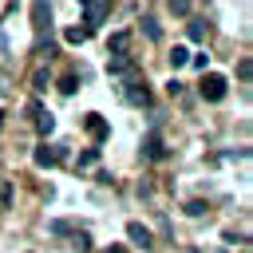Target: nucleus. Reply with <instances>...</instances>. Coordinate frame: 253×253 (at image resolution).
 Wrapping results in <instances>:
<instances>
[{
	"label": "nucleus",
	"mask_w": 253,
	"mask_h": 253,
	"mask_svg": "<svg viewBox=\"0 0 253 253\" xmlns=\"http://www.w3.org/2000/svg\"><path fill=\"white\" fill-rule=\"evenodd\" d=\"M107 51H111V59H123V55L130 51V32H115V36L107 40Z\"/></svg>",
	"instance_id": "obj_7"
},
{
	"label": "nucleus",
	"mask_w": 253,
	"mask_h": 253,
	"mask_svg": "<svg viewBox=\"0 0 253 253\" xmlns=\"http://www.w3.org/2000/svg\"><path fill=\"white\" fill-rule=\"evenodd\" d=\"M107 16H111V4H107V0H87V4H83V24H87V32H95Z\"/></svg>",
	"instance_id": "obj_3"
},
{
	"label": "nucleus",
	"mask_w": 253,
	"mask_h": 253,
	"mask_svg": "<svg viewBox=\"0 0 253 253\" xmlns=\"http://www.w3.org/2000/svg\"><path fill=\"white\" fill-rule=\"evenodd\" d=\"M123 99H126V103H134V107H146V103H150L146 79H142V75H130V79H123Z\"/></svg>",
	"instance_id": "obj_2"
},
{
	"label": "nucleus",
	"mask_w": 253,
	"mask_h": 253,
	"mask_svg": "<svg viewBox=\"0 0 253 253\" xmlns=\"http://www.w3.org/2000/svg\"><path fill=\"white\" fill-rule=\"evenodd\" d=\"M0 123H4V115H0Z\"/></svg>",
	"instance_id": "obj_29"
},
{
	"label": "nucleus",
	"mask_w": 253,
	"mask_h": 253,
	"mask_svg": "<svg viewBox=\"0 0 253 253\" xmlns=\"http://www.w3.org/2000/svg\"><path fill=\"white\" fill-rule=\"evenodd\" d=\"M186 213H190V217H202V213H206V202L190 198V202H186Z\"/></svg>",
	"instance_id": "obj_20"
},
{
	"label": "nucleus",
	"mask_w": 253,
	"mask_h": 253,
	"mask_svg": "<svg viewBox=\"0 0 253 253\" xmlns=\"http://www.w3.org/2000/svg\"><path fill=\"white\" fill-rule=\"evenodd\" d=\"M8 202H12V186H8V182H0V210H4Z\"/></svg>",
	"instance_id": "obj_25"
},
{
	"label": "nucleus",
	"mask_w": 253,
	"mask_h": 253,
	"mask_svg": "<svg viewBox=\"0 0 253 253\" xmlns=\"http://www.w3.org/2000/svg\"><path fill=\"white\" fill-rule=\"evenodd\" d=\"M32 91H36V95L47 91V71H43V67H36V75H32Z\"/></svg>",
	"instance_id": "obj_17"
},
{
	"label": "nucleus",
	"mask_w": 253,
	"mask_h": 253,
	"mask_svg": "<svg viewBox=\"0 0 253 253\" xmlns=\"http://www.w3.org/2000/svg\"><path fill=\"white\" fill-rule=\"evenodd\" d=\"M237 75H241V79H249V75H253V59H249V55L237 63Z\"/></svg>",
	"instance_id": "obj_23"
},
{
	"label": "nucleus",
	"mask_w": 253,
	"mask_h": 253,
	"mask_svg": "<svg viewBox=\"0 0 253 253\" xmlns=\"http://www.w3.org/2000/svg\"><path fill=\"white\" fill-rule=\"evenodd\" d=\"M87 36H91L87 28H67V32H63V40H67V43H83Z\"/></svg>",
	"instance_id": "obj_16"
},
{
	"label": "nucleus",
	"mask_w": 253,
	"mask_h": 253,
	"mask_svg": "<svg viewBox=\"0 0 253 253\" xmlns=\"http://www.w3.org/2000/svg\"><path fill=\"white\" fill-rule=\"evenodd\" d=\"M32 16L40 20V28H43V24H51V8H47V4H32Z\"/></svg>",
	"instance_id": "obj_15"
},
{
	"label": "nucleus",
	"mask_w": 253,
	"mask_h": 253,
	"mask_svg": "<svg viewBox=\"0 0 253 253\" xmlns=\"http://www.w3.org/2000/svg\"><path fill=\"white\" fill-rule=\"evenodd\" d=\"M55 51V40H40V55H51Z\"/></svg>",
	"instance_id": "obj_26"
},
{
	"label": "nucleus",
	"mask_w": 253,
	"mask_h": 253,
	"mask_svg": "<svg viewBox=\"0 0 253 253\" xmlns=\"http://www.w3.org/2000/svg\"><path fill=\"white\" fill-rule=\"evenodd\" d=\"M36 130H40V134H43V138H47V134H51V130H55V115H51V111H43V115H40V119H36Z\"/></svg>",
	"instance_id": "obj_11"
},
{
	"label": "nucleus",
	"mask_w": 253,
	"mask_h": 253,
	"mask_svg": "<svg viewBox=\"0 0 253 253\" xmlns=\"http://www.w3.org/2000/svg\"><path fill=\"white\" fill-rule=\"evenodd\" d=\"M95 162H99V146H91V150H83L75 166H79V170H87V166H95Z\"/></svg>",
	"instance_id": "obj_14"
},
{
	"label": "nucleus",
	"mask_w": 253,
	"mask_h": 253,
	"mask_svg": "<svg viewBox=\"0 0 253 253\" xmlns=\"http://www.w3.org/2000/svg\"><path fill=\"white\" fill-rule=\"evenodd\" d=\"M107 71H111L115 79H130V75H142V71H138V63H134L130 55H123V59H107Z\"/></svg>",
	"instance_id": "obj_5"
},
{
	"label": "nucleus",
	"mask_w": 253,
	"mask_h": 253,
	"mask_svg": "<svg viewBox=\"0 0 253 253\" xmlns=\"http://www.w3.org/2000/svg\"><path fill=\"white\" fill-rule=\"evenodd\" d=\"M126 237H130L134 245H142V249H150V245H154V237H150V229H146L142 221H126Z\"/></svg>",
	"instance_id": "obj_9"
},
{
	"label": "nucleus",
	"mask_w": 253,
	"mask_h": 253,
	"mask_svg": "<svg viewBox=\"0 0 253 253\" xmlns=\"http://www.w3.org/2000/svg\"><path fill=\"white\" fill-rule=\"evenodd\" d=\"M225 91H229V79H225L221 71H206V75L198 79V95H202L206 103H221Z\"/></svg>",
	"instance_id": "obj_1"
},
{
	"label": "nucleus",
	"mask_w": 253,
	"mask_h": 253,
	"mask_svg": "<svg viewBox=\"0 0 253 253\" xmlns=\"http://www.w3.org/2000/svg\"><path fill=\"white\" fill-rule=\"evenodd\" d=\"M32 158H36V166H59V162H63V146H51V142H40Z\"/></svg>",
	"instance_id": "obj_4"
},
{
	"label": "nucleus",
	"mask_w": 253,
	"mask_h": 253,
	"mask_svg": "<svg viewBox=\"0 0 253 253\" xmlns=\"http://www.w3.org/2000/svg\"><path fill=\"white\" fill-rule=\"evenodd\" d=\"M47 229H51V233H55V237H63V233H71V229H75V225H71V221H51V225H47Z\"/></svg>",
	"instance_id": "obj_21"
},
{
	"label": "nucleus",
	"mask_w": 253,
	"mask_h": 253,
	"mask_svg": "<svg viewBox=\"0 0 253 253\" xmlns=\"http://www.w3.org/2000/svg\"><path fill=\"white\" fill-rule=\"evenodd\" d=\"M190 63H194V67L206 75V67H210V55H206V51H190Z\"/></svg>",
	"instance_id": "obj_18"
},
{
	"label": "nucleus",
	"mask_w": 253,
	"mask_h": 253,
	"mask_svg": "<svg viewBox=\"0 0 253 253\" xmlns=\"http://www.w3.org/2000/svg\"><path fill=\"white\" fill-rule=\"evenodd\" d=\"M83 126L91 130V138H95V142H103V138L111 134V126L103 123V115H95V111H91V115H83Z\"/></svg>",
	"instance_id": "obj_8"
},
{
	"label": "nucleus",
	"mask_w": 253,
	"mask_h": 253,
	"mask_svg": "<svg viewBox=\"0 0 253 253\" xmlns=\"http://www.w3.org/2000/svg\"><path fill=\"white\" fill-rule=\"evenodd\" d=\"M217 253H225V249H217Z\"/></svg>",
	"instance_id": "obj_30"
},
{
	"label": "nucleus",
	"mask_w": 253,
	"mask_h": 253,
	"mask_svg": "<svg viewBox=\"0 0 253 253\" xmlns=\"http://www.w3.org/2000/svg\"><path fill=\"white\" fill-rule=\"evenodd\" d=\"M166 59H170V67H174V71H178V67H186V63H190V47H182V43H174V47H170V55H166Z\"/></svg>",
	"instance_id": "obj_10"
},
{
	"label": "nucleus",
	"mask_w": 253,
	"mask_h": 253,
	"mask_svg": "<svg viewBox=\"0 0 253 253\" xmlns=\"http://www.w3.org/2000/svg\"><path fill=\"white\" fill-rule=\"evenodd\" d=\"M166 154V146H162V134L158 130H150L146 138H142V158H150V162H158Z\"/></svg>",
	"instance_id": "obj_6"
},
{
	"label": "nucleus",
	"mask_w": 253,
	"mask_h": 253,
	"mask_svg": "<svg viewBox=\"0 0 253 253\" xmlns=\"http://www.w3.org/2000/svg\"><path fill=\"white\" fill-rule=\"evenodd\" d=\"M170 12H174V16H190V12H194V4H186V0H178V4H170Z\"/></svg>",
	"instance_id": "obj_22"
},
{
	"label": "nucleus",
	"mask_w": 253,
	"mask_h": 253,
	"mask_svg": "<svg viewBox=\"0 0 253 253\" xmlns=\"http://www.w3.org/2000/svg\"><path fill=\"white\" fill-rule=\"evenodd\" d=\"M142 32H146V40H162V28L154 16H142Z\"/></svg>",
	"instance_id": "obj_12"
},
{
	"label": "nucleus",
	"mask_w": 253,
	"mask_h": 253,
	"mask_svg": "<svg viewBox=\"0 0 253 253\" xmlns=\"http://www.w3.org/2000/svg\"><path fill=\"white\" fill-rule=\"evenodd\" d=\"M186 32H190V40H194V43H202V40H206V20H190V28H186Z\"/></svg>",
	"instance_id": "obj_13"
},
{
	"label": "nucleus",
	"mask_w": 253,
	"mask_h": 253,
	"mask_svg": "<svg viewBox=\"0 0 253 253\" xmlns=\"http://www.w3.org/2000/svg\"><path fill=\"white\" fill-rule=\"evenodd\" d=\"M75 87H79V79H75V75L67 71V75L59 79V91H63V95H75Z\"/></svg>",
	"instance_id": "obj_19"
},
{
	"label": "nucleus",
	"mask_w": 253,
	"mask_h": 253,
	"mask_svg": "<svg viewBox=\"0 0 253 253\" xmlns=\"http://www.w3.org/2000/svg\"><path fill=\"white\" fill-rule=\"evenodd\" d=\"M103 253H123V249H119V245H111V249H103Z\"/></svg>",
	"instance_id": "obj_28"
},
{
	"label": "nucleus",
	"mask_w": 253,
	"mask_h": 253,
	"mask_svg": "<svg viewBox=\"0 0 253 253\" xmlns=\"http://www.w3.org/2000/svg\"><path fill=\"white\" fill-rule=\"evenodd\" d=\"M0 59H8V40H4V32H0Z\"/></svg>",
	"instance_id": "obj_27"
},
{
	"label": "nucleus",
	"mask_w": 253,
	"mask_h": 253,
	"mask_svg": "<svg viewBox=\"0 0 253 253\" xmlns=\"http://www.w3.org/2000/svg\"><path fill=\"white\" fill-rule=\"evenodd\" d=\"M75 249L87 253V249H91V237H87V233H75Z\"/></svg>",
	"instance_id": "obj_24"
}]
</instances>
